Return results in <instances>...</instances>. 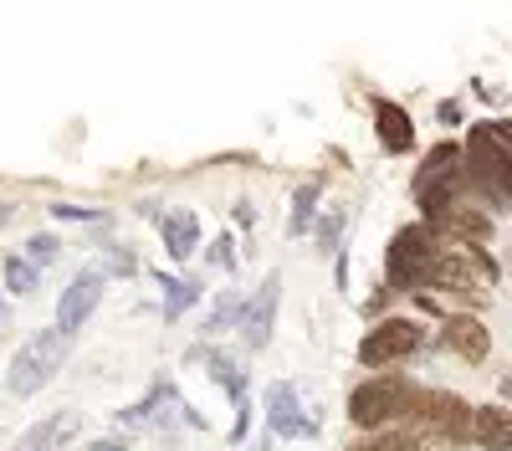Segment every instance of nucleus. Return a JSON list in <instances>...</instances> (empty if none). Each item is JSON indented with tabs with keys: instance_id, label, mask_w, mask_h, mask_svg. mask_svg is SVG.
I'll use <instances>...</instances> for the list:
<instances>
[{
	"instance_id": "obj_14",
	"label": "nucleus",
	"mask_w": 512,
	"mask_h": 451,
	"mask_svg": "<svg viewBox=\"0 0 512 451\" xmlns=\"http://www.w3.org/2000/svg\"><path fill=\"white\" fill-rule=\"evenodd\" d=\"M159 236H164V252L175 262H190L195 257V241H200V221L195 211H159Z\"/></svg>"
},
{
	"instance_id": "obj_15",
	"label": "nucleus",
	"mask_w": 512,
	"mask_h": 451,
	"mask_svg": "<svg viewBox=\"0 0 512 451\" xmlns=\"http://www.w3.org/2000/svg\"><path fill=\"white\" fill-rule=\"evenodd\" d=\"M374 129H379L384 154H405V149L415 144V123H410V113H405L400 103H390V98H379V103H374Z\"/></svg>"
},
{
	"instance_id": "obj_13",
	"label": "nucleus",
	"mask_w": 512,
	"mask_h": 451,
	"mask_svg": "<svg viewBox=\"0 0 512 451\" xmlns=\"http://www.w3.org/2000/svg\"><path fill=\"white\" fill-rule=\"evenodd\" d=\"M72 436H77V416L72 410H57V416H41L36 426H26L11 451H62Z\"/></svg>"
},
{
	"instance_id": "obj_9",
	"label": "nucleus",
	"mask_w": 512,
	"mask_h": 451,
	"mask_svg": "<svg viewBox=\"0 0 512 451\" xmlns=\"http://www.w3.org/2000/svg\"><path fill=\"white\" fill-rule=\"evenodd\" d=\"M98 298H103V272H98V267L77 272V277L67 282V293L57 298V328H62L67 339H72V334H82V323L93 318Z\"/></svg>"
},
{
	"instance_id": "obj_22",
	"label": "nucleus",
	"mask_w": 512,
	"mask_h": 451,
	"mask_svg": "<svg viewBox=\"0 0 512 451\" xmlns=\"http://www.w3.org/2000/svg\"><path fill=\"white\" fill-rule=\"evenodd\" d=\"M344 226H349V211H328L318 221V246L323 252H338V241H344Z\"/></svg>"
},
{
	"instance_id": "obj_7",
	"label": "nucleus",
	"mask_w": 512,
	"mask_h": 451,
	"mask_svg": "<svg viewBox=\"0 0 512 451\" xmlns=\"http://www.w3.org/2000/svg\"><path fill=\"white\" fill-rule=\"evenodd\" d=\"M415 349H420V323H410V318H384L379 328H369V334H364L359 364L384 369V364H395V359H410Z\"/></svg>"
},
{
	"instance_id": "obj_18",
	"label": "nucleus",
	"mask_w": 512,
	"mask_h": 451,
	"mask_svg": "<svg viewBox=\"0 0 512 451\" xmlns=\"http://www.w3.org/2000/svg\"><path fill=\"white\" fill-rule=\"evenodd\" d=\"M159 287H164V318H180L200 298V282H190V277H164L159 272Z\"/></svg>"
},
{
	"instance_id": "obj_26",
	"label": "nucleus",
	"mask_w": 512,
	"mask_h": 451,
	"mask_svg": "<svg viewBox=\"0 0 512 451\" xmlns=\"http://www.w3.org/2000/svg\"><path fill=\"white\" fill-rule=\"evenodd\" d=\"M57 221H103V211H82V205H52Z\"/></svg>"
},
{
	"instance_id": "obj_27",
	"label": "nucleus",
	"mask_w": 512,
	"mask_h": 451,
	"mask_svg": "<svg viewBox=\"0 0 512 451\" xmlns=\"http://www.w3.org/2000/svg\"><path fill=\"white\" fill-rule=\"evenodd\" d=\"M231 216H236V226H251V221H256V211H251V200H236V211H231Z\"/></svg>"
},
{
	"instance_id": "obj_12",
	"label": "nucleus",
	"mask_w": 512,
	"mask_h": 451,
	"mask_svg": "<svg viewBox=\"0 0 512 451\" xmlns=\"http://www.w3.org/2000/svg\"><path fill=\"white\" fill-rule=\"evenodd\" d=\"M195 359H205V369H210V380H216L226 395H231V405H236V416H251V395H246V375H241V359L236 354H226V349H195Z\"/></svg>"
},
{
	"instance_id": "obj_19",
	"label": "nucleus",
	"mask_w": 512,
	"mask_h": 451,
	"mask_svg": "<svg viewBox=\"0 0 512 451\" xmlns=\"http://www.w3.org/2000/svg\"><path fill=\"white\" fill-rule=\"evenodd\" d=\"M349 451H420V436L410 426H395V431H374L369 441H359Z\"/></svg>"
},
{
	"instance_id": "obj_5",
	"label": "nucleus",
	"mask_w": 512,
	"mask_h": 451,
	"mask_svg": "<svg viewBox=\"0 0 512 451\" xmlns=\"http://www.w3.org/2000/svg\"><path fill=\"white\" fill-rule=\"evenodd\" d=\"M466 175L477 190H487L497 205H512V149L497 144V134L487 123H477L472 139H466Z\"/></svg>"
},
{
	"instance_id": "obj_1",
	"label": "nucleus",
	"mask_w": 512,
	"mask_h": 451,
	"mask_svg": "<svg viewBox=\"0 0 512 451\" xmlns=\"http://www.w3.org/2000/svg\"><path fill=\"white\" fill-rule=\"evenodd\" d=\"M446 257V241L436 236V226H405L390 236V252H384V287L390 293H415V287H431Z\"/></svg>"
},
{
	"instance_id": "obj_25",
	"label": "nucleus",
	"mask_w": 512,
	"mask_h": 451,
	"mask_svg": "<svg viewBox=\"0 0 512 451\" xmlns=\"http://www.w3.org/2000/svg\"><path fill=\"white\" fill-rule=\"evenodd\" d=\"M108 267H113L118 277H134V272H139V262H134V252H128V246H108Z\"/></svg>"
},
{
	"instance_id": "obj_24",
	"label": "nucleus",
	"mask_w": 512,
	"mask_h": 451,
	"mask_svg": "<svg viewBox=\"0 0 512 451\" xmlns=\"http://www.w3.org/2000/svg\"><path fill=\"white\" fill-rule=\"evenodd\" d=\"M205 262H210V267H221V272H231V267H236V246H231V236H216V241H210Z\"/></svg>"
},
{
	"instance_id": "obj_3",
	"label": "nucleus",
	"mask_w": 512,
	"mask_h": 451,
	"mask_svg": "<svg viewBox=\"0 0 512 451\" xmlns=\"http://www.w3.org/2000/svg\"><path fill=\"white\" fill-rule=\"evenodd\" d=\"M415 400H420V390L410 380H400V375H369L349 395V421L359 431H384L400 416H415Z\"/></svg>"
},
{
	"instance_id": "obj_10",
	"label": "nucleus",
	"mask_w": 512,
	"mask_h": 451,
	"mask_svg": "<svg viewBox=\"0 0 512 451\" xmlns=\"http://www.w3.org/2000/svg\"><path fill=\"white\" fill-rule=\"evenodd\" d=\"M267 426H272V436H287V441L318 436V421L303 410V400H297V385H287V380H277V385L267 390Z\"/></svg>"
},
{
	"instance_id": "obj_6",
	"label": "nucleus",
	"mask_w": 512,
	"mask_h": 451,
	"mask_svg": "<svg viewBox=\"0 0 512 451\" xmlns=\"http://www.w3.org/2000/svg\"><path fill=\"white\" fill-rule=\"evenodd\" d=\"M415 426H425L431 436L461 446V441H472L477 410L466 405L461 395H451V390H420V400H415Z\"/></svg>"
},
{
	"instance_id": "obj_16",
	"label": "nucleus",
	"mask_w": 512,
	"mask_h": 451,
	"mask_svg": "<svg viewBox=\"0 0 512 451\" xmlns=\"http://www.w3.org/2000/svg\"><path fill=\"white\" fill-rule=\"evenodd\" d=\"M472 441L487 446V451H512V410L482 405L477 410V426H472Z\"/></svg>"
},
{
	"instance_id": "obj_20",
	"label": "nucleus",
	"mask_w": 512,
	"mask_h": 451,
	"mask_svg": "<svg viewBox=\"0 0 512 451\" xmlns=\"http://www.w3.org/2000/svg\"><path fill=\"white\" fill-rule=\"evenodd\" d=\"M241 308H246V303H241L236 293H221V298H216V308H210V318H205V328H200V334H221V328H226L231 318L241 323Z\"/></svg>"
},
{
	"instance_id": "obj_23",
	"label": "nucleus",
	"mask_w": 512,
	"mask_h": 451,
	"mask_svg": "<svg viewBox=\"0 0 512 451\" xmlns=\"http://www.w3.org/2000/svg\"><path fill=\"white\" fill-rule=\"evenodd\" d=\"M57 252H62V241H57V236H41V231H36V236L26 241V262H31V267H52Z\"/></svg>"
},
{
	"instance_id": "obj_8",
	"label": "nucleus",
	"mask_w": 512,
	"mask_h": 451,
	"mask_svg": "<svg viewBox=\"0 0 512 451\" xmlns=\"http://www.w3.org/2000/svg\"><path fill=\"white\" fill-rule=\"evenodd\" d=\"M277 293H282V277H277V272H267V277H262V287L251 293V303L241 308V344H246L251 354H262V349L272 344V323H277Z\"/></svg>"
},
{
	"instance_id": "obj_28",
	"label": "nucleus",
	"mask_w": 512,
	"mask_h": 451,
	"mask_svg": "<svg viewBox=\"0 0 512 451\" xmlns=\"http://www.w3.org/2000/svg\"><path fill=\"white\" fill-rule=\"evenodd\" d=\"M436 118H441V123H456V118H461V108H456V103H441V108H436Z\"/></svg>"
},
{
	"instance_id": "obj_17",
	"label": "nucleus",
	"mask_w": 512,
	"mask_h": 451,
	"mask_svg": "<svg viewBox=\"0 0 512 451\" xmlns=\"http://www.w3.org/2000/svg\"><path fill=\"white\" fill-rule=\"evenodd\" d=\"M313 216H318V185L308 180V185H297V195H292L287 236H303V231H313Z\"/></svg>"
},
{
	"instance_id": "obj_2",
	"label": "nucleus",
	"mask_w": 512,
	"mask_h": 451,
	"mask_svg": "<svg viewBox=\"0 0 512 451\" xmlns=\"http://www.w3.org/2000/svg\"><path fill=\"white\" fill-rule=\"evenodd\" d=\"M466 164V149H456V144H436L431 154H425V164L415 170V200H420V211H425V226H436L446 211H451V200H456V190L472 180L461 170Z\"/></svg>"
},
{
	"instance_id": "obj_21",
	"label": "nucleus",
	"mask_w": 512,
	"mask_h": 451,
	"mask_svg": "<svg viewBox=\"0 0 512 451\" xmlns=\"http://www.w3.org/2000/svg\"><path fill=\"white\" fill-rule=\"evenodd\" d=\"M36 282H41V277H36V267H31L26 257H6V287H11V293L26 298V293H36Z\"/></svg>"
},
{
	"instance_id": "obj_4",
	"label": "nucleus",
	"mask_w": 512,
	"mask_h": 451,
	"mask_svg": "<svg viewBox=\"0 0 512 451\" xmlns=\"http://www.w3.org/2000/svg\"><path fill=\"white\" fill-rule=\"evenodd\" d=\"M67 349H72V339L62 334V328H41V334H31V339L16 349V359L6 364V390L26 400V395H36L41 385H52V375L62 369Z\"/></svg>"
},
{
	"instance_id": "obj_29",
	"label": "nucleus",
	"mask_w": 512,
	"mask_h": 451,
	"mask_svg": "<svg viewBox=\"0 0 512 451\" xmlns=\"http://www.w3.org/2000/svg\"><path fill=\"white\" fill-rule=\"evenodd\" d=\"M88 451H123V441H118V436H103V441H93Z\"/></svg>"
},
{
	"instance_id": "obj_11",
	"label": "nucleus",
	"mask_w": 512,
	"mask_h": 451,
	"mask_svg": "<svg viewBox=\"0 0 512 451\" xmlns=\"http://www.w3.org/2000/svg\"><path fill=\"white\" fill-rule=\"evenodd\" d=\"M441 344H446L451 354H461L466 364H482L487 349H492V334H487V323H482V318L456 313V318H446V328H441Z\"/></svg>"
}]
</instances>
